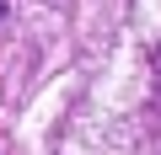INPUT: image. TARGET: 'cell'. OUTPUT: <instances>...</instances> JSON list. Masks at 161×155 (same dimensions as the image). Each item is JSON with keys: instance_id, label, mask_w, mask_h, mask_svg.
Listing matches in <instances>:
<instances>
[]
</instances>
